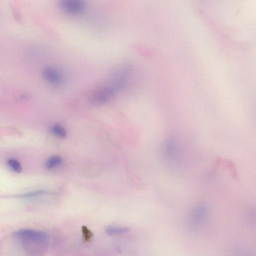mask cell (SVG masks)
Listing matches in <instances>:
<instances>
[{
	"label": "cell",
	"instance_id": "3957f363",
	"mask_svg": "<svg viewBox=\"0 0 256 256\" xmlns=\"http://www.w3.org/2000/svg\"><path fill=\"white\" fill-rule=\"evenodd\" d=\"M60 7L66 14L78 15L84 12L86 8L84 3L78 0H62L60 2Z\"/></svg>",
	"mask_w": 256,
	"mask_h": 256
},
{
	"label": "cell",
	"instance_id": "7a4b0ae2",
	"mask_svg": "<svg viewBox=\"0 0 256 256\" xmlns=\"http://www.w3.org/2000/svg\"><path fill=\"white\" fill-rule=\"evenodd\" d=\"M130 72V67L128 66L116 71L107 84L94 94L92 99V103L101 104L110 100L124 87Z\"/></svg>",
	"mask_w": 256,
	"mask_h": 256
},
{
	"label": "cell",
	"instance_id": "8992f818",
	"mask_svg": "<svg viewBox=\"0 0 256 256\" xmlns=\"http://www.w3.org/2000/svg\"><path fill=\"white\" fill-rule=\"evenodd\" d=\"M128 228L122 226H109L106 228V233L109 236H116L126 233Z\"/></svg>",
	"mask_w": 256,
	"mask_h": 256
},
{
	"label": "cell",
	"instance_id": "6da1fadb",
	"mask_svg": "<svg viewBox=\"0 0 256 256\" xmlns=\"http://www.w3.org/2000/svg\"><path fill=\"white\" fill-rule=\"evenodd\" d=\"M13 236L29 256H43L49 248V236L44 232L22 229L15 232Z\"/></svg>",
	"mask_w": 256,
	"mask_h": 256
},
{
	"label": "cell",
	"instance_id": "ba28073f",
	"mask_svg": "<svg viewBox=\"0 0 256 256\" xmlns=\"http://www.w3.org/2000/svg\"><path fill=\"white\" fill-rule=\"evenodd\" d=\"M50 131L54 136L60 138H65L66 136V129L60 125L54 124L50 128Z\"/></svg>",
	"mask_w": 256,
	"mask_h": 256
},
{
	"label": "cell",
	"instance_id": "277c9868",
	"mask_svg": "<svg viewBox=\"0 0 256 256\" xmlns=\"http://www.w3.org/2000/svg\"><path fill=\"white\" fill-rule=\"evenodd\" d=\"M44 80L54 86H59L63 82V78L61 73L56 68L48 66L42 72Z\"/></svg>",
	"mask_w": 256,
	"mask_h": 256
},
{
	"label": "cell",
	"instance_id": "30bf717a",
	"mask_svg": "<svg viewBox=\"0 0 256 256\" xmlns=\"http://www.w3.org/2000/svg\"><path fill=\"white\" fill-rule=\"evenodd\" d=\"M82 233L84 241L88 242L93 236V234L86 226L82 228Z\"/></svg>",
	"mask_w": 256,
	"mask_h": 256
},
{
	"label": "cell",
	"instance_id": "5b68a950",
	"mask_svg": "<svg viewBox=\"0 0 256 256\" xmlns=\"http://www.w3.org/2000/svg\"><path fill=\"white\" fill-rule=\"evenodd\" d=\"M206 212V208L204 206H198L194 211L192 216V222L194 224H200L203 221Z\"/></svg>",
	"mask_w": 256,
	"mask_h": 256
},
{
	"label": "cell",
	"instance_id": "9c48e42d",
	"mask_svg": "<svg viewBox=\"0 0 256 256\" xmlns=\"http://www.w3.org/2000/svg\"><path fill=\"white\" fill-rule=\"evenodd\" d=\"M8 164L10 168L16 172L20 173L22 171L20 164L17 160L13 158L9 159L8 160Z\"/></svg>",
	"mask_w": 256,
	"mask_h": 256
},
{
	"label": "cell",
	"instance_id": "52a82bcc",
	"mask_svg": "<svg viewBox=\"0 0 256 256\" xmlns=\"http://www.w3.org/2000/svg\"><path fill=\"white\" fill-rule=\"evenodd\" d=\"M62 162L61 157L58 156H53L47 160L45 166L47 169L50 170L59 166Z\"/></svg>",
	"mask_w": 256,
	"mask_h": 256
},
{
	"label": "cell",
	"instance_id": "8fae6325",
	"mask_svg": "<svg viewBox=\"0 0 256 256\" xmlns=\"http://www.w3.org/2000/svg\"><path fill=\"white\" fill-rule=\"evenodd\" d=\"M46 193V191L41 190L28 193L22 196L26 198H32L45 194Z\"/></svg>",
	"mask_w": 256,
	"mask_h": 256
}]
</instances>
